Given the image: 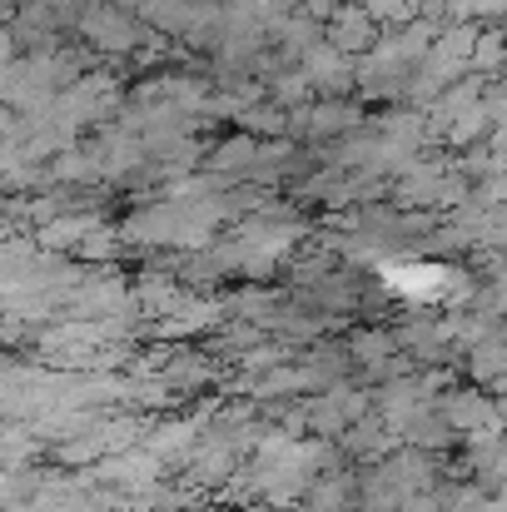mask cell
Returning <instances> with one entry per match:
<instances>
[{"mask_svg":"<svg viewBox=\"0 0 507 512\" xmlns=\"http://www.w3.org/2000/svg\"><path fill=\"white\" fill-rule=\"evenodd\" d=\"M503 60H507V40H503V35H478L473 65H483V70H498Z\"/></svg>","mask_w":507,"mask_h":512,"instance_id":"obj_3","label":"cell"},{"mask_svg":"<svg viewBox=\"0 0 507 512\" xmlns=\"http://www.w3.org/2000/svg\"><path fill=\"white\" fill-rule=\"evenodd\" d=\"M120 5H135V0H120Z\"/></svg>","mask_w":507,"mask_h":512,"instance_id":"obj_5","label":"cell"},{"mask_svg":"<svg viewBox=\"0 0 507 512\" xmlns=\"http://www.w3.org/2000/svg\"><path fill=\"white\" fill-rule=\"evenodd\" d=\"M309 125L319 130V135H334L343 125H353V110H338V105H319V110H309Z\"/></svg>","mask_w":507,"mask_h":512,"instance_id":"obj_4","label":"cell"},{"mask_svg":"<svg viewBox=\"0 0 507 512\" xmlns=\"http://www.w3.org/2000/svg\"><path fill=\"white\" fill-rule=\"evenodd\" d=\"M368 40H373L368 15H363L358 5H343V15L334 20V50H358V45H368Z\"/></svg>","mask_w":507,"mask_h":512,"instance_id":"obj_2","label":"cell"},{"mask_svg":"<svg viewBox=\"0 0 507 512\" xmlns=\"http://www.w3.org/2000/svg\"><path fill=\"white\" fill-rule=\"evenodd\" d=\"M383 279L398 299H413V304H453L463 299V284H468L448 264H383Z\"/></svg>","mask_w":507,"mask_h":512,"instance_id":"obj_1","label":"cell"}]
</instances>
